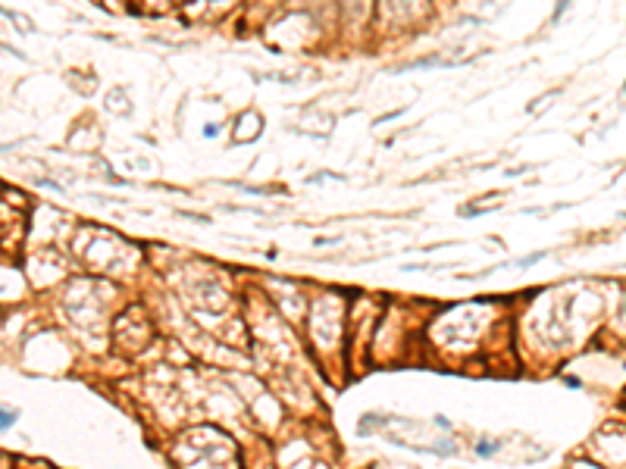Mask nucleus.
<instances>
[{
    "label": "nucleus",
    "instance_id": "1",
    "mask_svg": "<svg viewBox=\"0 0 626 469\" xmlns=\"http://www.w3.org/2000/svg\"><path fill=\"white\" fill-rule=\"evenodd\" d=\"M10 419H13V413H0V428H4Z\"/></svg>",
    "mask_w": 626,
    "mask_h": 469
}]
</instances>
